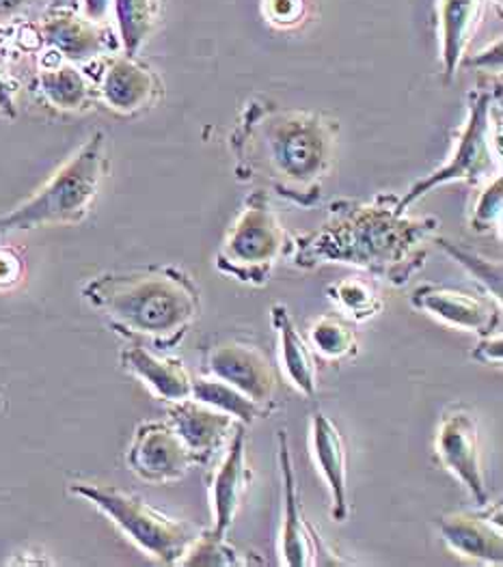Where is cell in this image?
I'll list each match as a JSON object with an SVG mask.
<instances>
[{
  "mask_svg": "<svg viewBox=\"0 0 503 567\" xmlns=\"http://www.w3.org/2000/svg\"><path fill=\"white\" fill-rule=\"evenodd\" d=\"M437 229L432 216H407L396 195H378L370 203L341 199L316 231L294 240L292 261L300 270L343 264L404 287L423 268Z\"/></svg>",
  "mask_w": 503,
  "mask_h": 567,
  "instance_id": "1",
  "label": "cell"
},
{
  "mask_svg": "<svg viewBox=\"0 0 503 567\" xmlns=\"http://www.w3.org/2000/svg\"><path fill=\"white\" fill-rule=\"evenodd\" d=\"M337 123L320 113L249 102L232 134L236 175L300 207L320 199L336 156Z\"/></svg>",
  "mask_w": 503,
  "mask_h": 567,
  "instance_id": "2",
  "label": "cell"
},
{
  "mask_svg": "<svg viewBox=\"0 0 503 567\" xmlns=\"http://www.w3.org/2000/svg\"><path fill=\"white\" fill-rule=\"evenodd\" d=\"M83 298L115 332L158 350L182 343L202 313L199 287L173 266L100 275L84 285Z\"/></svg>",
  "mask_w": 503,
  "mask_h": 567,
  "instance_id": "3",
  "label": "cell"
},
{
  "mask_svg": "<svg viewBox=\"0 0 503 567\" xmlns=\"http://www.w3.org/2000/svg\"><path fill=\"white\" fill-rule=\"evenodd\" d=\"M106 168V136L95 132L33 197L0 214V234L81 223L93 207Z\"/></svg>",
  "mask_w": 503,
  "mask_h": 567,
  "instance_id": "4",
  "label": "cell"
},
{
  "mask_svg": "<svg viewBox=\"0 0 503 567\" xmlns=\"http://www.w3.org/2000/svg\"><path fill=\"white\" fill-rule=\"evenodd\" d=\"M70 492L100 509L132 544L165 566H179L197 537V530L191 525L171 518L136 494L124 489L97 484H72Z\"/></svg>",
  "mask_w": 503,
  "mask_h": 567,
  "instance_id": "5",
  "label": "cell"
},
{
  "mask_svg": "<svg viewBox=\"0 0 503 567\" xmlns=\"http://www.w3.org/2000/svg\"><path fill=\"white\" fill-rule=\"evenodd\" d=\"M288 244V234L273 212L268 195L255 190L218 248L216 268L240 284L264 287Z\"/></svg>",
  "mask_w": 503,
  "mask_h": 567,
  "instance_id": "6",
  "label": "cell"
},
{
  "mask_svg": "<svg viewBox=\"0 0 503 567\" xmlns=\"http://www.w3.org/2000/svg\"><path fill=\"white\" fill-rule=\"evenodd\" d=\"M495 97L491 91H478L471 97L469 117L462 125L456 150L452 158L441 168L425 175L418 184L411 186V190L398 199L400 209H409L413 203L420 202L428 193H432L437 186L466 182V184H480L491 182L500 175V154L495 150Z\"/></svg>",
  "mask_w": 503,
  "mask_h": 567,
  "instance_id": "7",
  "label": "cell"
},
{
  "mask_svg": "<svg viewBox=\"0 0 503 567\" xmlns=\"http://www.w3.org/2000/svg\"><path fill=\"white\" fill-rule=\"evenodd\" d=\"M277 445L284 486V527L279 539L281 564L288 567L346 566V561H341L337 555L333 557V553L322 544L320 535L311 527L302 512L286 430L277 432Z\"/></svg>",
  "mask_w": 503,
  "mask_h": 567,
  "instance_id": "8",
  "label": "cell"
},
{
  "mask_svg": "<svg viewBox=\"0 0 503 567\" xmlns=\"http://www.w3.org/2000/svg\"><path fill=\"white\" fill-rule=\"evenodd\" d=\"M437 457L448 473H452L473 501L484 507L491 503L489 486L482 471L480 432L475 416L464 408H452L443 414L437 430Z\"/></svg>",
  "mask_w": 503,
  "mask_h": 567,
  "instance_id": "9",
  "label": "cell"
},
{
  "mask_svg": "<svg viewBox=\"0 0 503 567\" xmlns=\"http://www.w3.org/2000/svg\"><path fill=\"white\" fill-rule=\"evenodd\" d=\"M127 466L143 482L173 484L184 480L195 462L171 423L147 421L134 432L127 449Z\"/></svg>",
  "mask_w": 503,
  "mask_h": 567,
  "instance_id": "10",
  "label": "cell"
},
{
  "mask_svg": "<svg viewBox=\"0 0 503 567\" xmlns=\"http://www.w3.org/2000/svg\"><path fill=\"white\" fill-rule=\"evenodd\" d=\"M411 305L432 316L434 320L478 337H489L502 332V302L495 298H484L445 285H421L413 296Z\"/></svg>",
  "mask_w": 503,
  "mask_h": 567,
  "instance_id": "11",
  "label": "cell"
},
{
  "mask_svg": "<svg viewBox=\"0 0 503 567\" xmlns=\"http://www.w3.org/2000/svg\"><path fill=\"white\" fill-rule=\"evenodd\" d=\"M204 363L208 375L232 384L268 412L275 410L277 373L259 348L243 341L216 343L206 352Z\"/></svg>",
  "mask_w": 503,
  "mask_h": 567,
  "instance_id": "12",
  "label": "cell"
},
{
  "mask_svg": "<svg viewBox=\"0 0 503 567\" xmlns=\"http://www.w3.org/2000/svg\"><path fill=\"white\" fill-rule=\"evenodd\" d=\"M247 462V425H238L229 439L227 453L211 480L212 530L227 535L252 486Z\"/></svg>",
  "mask_w": 503,
  "mask_h": 567,
  "instance_id": "13",
  "label": "cell"
},
{
  "mask_svg": "<svg viewBox=\"0 0 503 567\" xmlns=\"http://www.w3.org/2000/svg\"><path fill=\"white\" fill-rule=\"evenodd\" d=\"M161 91L163 86L158 76L136 56L127 54L113 56L104 65L97 82L102 102L120 115H134L150 109L158 100Z\"/></svg>",
  "mask_w": 503,
  "mask_h": 567,
  "instance_id": "14",
  "label": "cell"
},
{
  "mask_svg": "<svg viewBox=\"0 0 503 567\" xmlns=\"http://www.w3.org/2000/svg\"><path fill=\"white\" fill-rule=\"evenodd\" d=\"M168 423L191 451L193 462L202 466L229 443L236 430L234 416L193 398L171 405Z\"/></svg>",
  "mask_w": 503,
  "mask_h": 567,
  "instance_id": "15",
  "label": "cell"
},
{
  "mask_svg": "<svg viewBox=\"0 0 503 567\" xmlns=\"http://www.w3.org/2000/svg\"><path fill=\"white\" fill-rule=\"evenodd\" d=\"M441 539L456 555L489 566L503 564L502 507L486 514L459 512L439 518Z\"/></svg>",
  "mask_w": 503,
  "mask_h": 567,
  "instance_id": "16",
  "label": "cell"
},
{
  "mask_svg": "<svg viewBox=\"0 0 503 567\" xmlns=\"http://www.w3.org/2000/svg\"><path fill=\"white\" fill-rule=\"evenodd\" d=\"M309 445H311L314 460L331 492V518L336 523H346L350 514L348 451L339 427L325 412H316L311 416Z\"/></svg>",
  "mask_w": 503,
  "mask_h": 567,
  "instance_id": "17",
  "label": "cell"
},
{
  "mask_svg": "<svg viewBox=\"0 0 503 567\" xmlns=\"http://www.w3.org/2000/svg\"><path fill=\"white\" fill-rule=\"evenodd\" d=\"M40 40L68 63H83L109 50L100 24L70 9H52L40 24Z\"/></svg>",
  "mask_w": 503,
  "mask_h": 567,
  "instance_id": "18",
  "label": "cell"
},
{
  "mask_svg": "<svg viewBox=\"0 0 503 567\" xmlns=\"http://www.w3.org/2000/svg\"><path fill=\"white\" fill-rule=\"evenodd\" d=\"M122 367L138 378L158 400L168 404L191 398L193 378L179 359L158 357L141 343H132L122 350Z\"/></svg>",
  "mask_w": 503,
  "mask_h": 567,
  "instance_id": "19",
  "label": "cell"
},
{
  "mask_svg": "<svg viewBox=\"0 0 503 567\" xmlns=\"http://www.w3.org/2000/svg\"><path fill=\"white\" fill-rule=\"evenodd\" d=\"M270 324L279 339V361L281 369L286 371V378L290 380L294 389L302 393L305 398H316L318 393V363L302 339L300 330L294 324L290 309L281 302L270 307Z\"/></svg>",
  "mask_w": 503,
  "mask_h": 567,
  "instance_id": "20",
  "label": "cell"
},
{
  "mask_svg": "<svg viewBox=\"0 0 503 567\" xmlns=\"http://www.w3.org/2000/svg\"><path fill=\"white\" fill-rule=\"evenodd\" d=\"M50 54L54 56L52 63H45L38 74V89L43 100L57 111H83L93 100V84L74 63L59 59L54 52Z\"/></svg>",
  "mask_w": 503,
  "mask_h": 567,
  "instance_id": "21",
  "label": "cell"
},
{
  "mask_svg": "<svg viewBox=\"0 0 503 567\" xmlns=\"http://www.w3.org/2000/svg\"><path fill=\"white\" fill-rule=\"evenodd\" d=\"M482 0H439L441 54L445 79H452L461 65L464 50L473 38Z\"/></svg>",
  "mask_w": 503,
  "mask_h": 567,
  "instance_id": "22",
  "label": "cell"
},
{
  "mask_svg": "<svg viewBox=\"0 0 503 567\" xmlns=\"http://www.w3.org/2000/svg\"><path fill=\"white\" fill-rule=\"evenodd\" d=\"M191 398L212 405L220 412H227L229 416L238 419L245 425H252L257 419L270 414L266 408L255 404L245 393H240L238 389H234L232 384H227L214 375H202L197 380L193 378Z\"/></svg>",
  "mask_w": 503,
  "mask_h": 567,
  "instance_id": "23",
  "label": "cell"
},
{
  "mask_svg": "<svg viewBox=\"0 0 503 567\" xmlns=\"http://www.w3.org/2000/svg\"><path fill=\"white\" fill-rule=\"evenodd\" d=\"M115 22L124 54L136 56L156 20V0H113Z\"/></svg>",
  "mask_w": 503,
  "mask_h": 567,
  "instance_id": "24",
  "label": "cell"
},
{
  "mask_svg": "<svg viewBox=\"0 0 503 567\" xmlns=\"http://www.w3.org/2000/svg\"><path fill=\"white\" fill-rule=\"evenodd\" d=\"M259 561L247 559L240 550H236L227 535H218L214 530L197 533L195 542L191 544L188 553L179 561V566H206V567H243L255 566Z\"/></svg>",
  "mask_w": 503,
  "mask_h": 567,
  "instance_id": "25",
  "label": "cell"
},
{
  "mask_svg": "<svg viewBox=\"0 0 503 567\" xmlns=\"http://www.w3.org/2000/svg\"><path fill=\"white\" fill-rule=\"evenodd\" d=\"M311 343L329 361H343L359 352L355 328L339 316L318 318V322L311 326Z\"/></svg>",
  "mask_w": 503,
  "mask_h": 567,
  "instance_id": "26",
  "label": "cell"
},
{
  "mask_svg": "<svg viewBox=\"0 0 503 567\" xmlns=\"http://www.w3.org/2000/svg\"><path fill=\"white\" fill-rule=\"evenodd\" d=\"M327 296L331 302L355 322H366L377 318L384 302L377 291L359 279H343L327 287Z\"/></svg>",
  "mask_w": 503,
  "mask_h": 567,
  "instance_id": "27",
  "label": "cell"
},
{
  "mask_svg": "<svg viewBox=\"0 0 503 567\" xmlns=\"http://www.w3.org/2000/svg\"><path fill=\"white\" fill-rule=\"evenodd\" d=\"M437 244L452 257L456 259V264H461L462 268L482 285L489 296H493L497 302H502L503 296V275L502 264L500 261H493V259H486L484 255L471 250V248H464L461 244L450 243L445 238H439Z\"/></svg>",
  "mask_w": 503,
  "mask_h": 567,
  "instance_id": "28",
  "label": "cell"
},
{
  "mask_svg": "<svg viewBox=\"0 0 503 567\" xmlns=\"http://www.w3.org/2000/svg\"><path fill=\"white\" fill-rule=\"evenodd\" d=\"M502 175L489 182V188L480 195L478 205L473 209L471 229L478 234H491L493 229L502 227Z\"/></svg>",
  "mask_w": 503,
  "mask_h": 567,
  "instance_id": "29",
  "label": "cell"
},
{
  "mask_svg": "<svg viewBox=\"0 0 503 567\" xmlns=\"http://www.w3.org/2000/svg\"><path fill=\"white\" fill-rule=\"evenodd\" d=\"M24 277V257L9 246H0V289H11Z\"/></svg>",
  "mask_w": 503,
  "mask_h": 567,
  "instance_id": "30",
  "label": "cell"
},
{
  "mask_svg": "<svg viewBox=\"0 0 503 567\" xmlns=\"http://www.w3.org/2000/svg\"><path fill=\"white\" fill-rule=\"evenodd\" d=\"M18 82L9 74L4 61L0 59V113L7 120H16L18 117Z\"/></svg>",
  "mask_w": 503,
  "mask_h": 567,
  "instance_id": "31",
  "label": "cell"
},
{
  "mask_svg": "<svg viewBox=\"0 0 503 567\" xmlns=\"http://www.w3.org/2000/svg\"><path fill=\"white\" fill-rule=\"evenodd\" d=\"M471 357H473L478 363H484V365H502V332H495V334H489V337H480L478 348L473 350V354H471Z\"/></svg>",
  "mask_w": 503,
  "mask_h": 567,
  "instance_id": "32",
  "label": "cell"
},
{
  "mask_svg": "<svg viewBox=\"0 0 503 567\" xmlns=\"http://www.w3.org/2000/svg\"><path fill=\"white\" fill-rule=\"evenodd\" d=\"M111 9H113V0H81V13L95 24L106 22Z\"/></svg>",
  "mask_w": 503,
  "mask_h": 567,
  "instance_id": "33",
  "label": "cell"
},
{
  "mask_svg": "<svg viewBox=\"0 0 503 567\" xmlns=\"http://www.w3.org/2000/svg\"><path fill=\"white\" fill-rule=\"evenodd\" d=\"M27 4H29V0H0V20L16 16Z\"/></svg>",
  "mask_w": 503,
  "mask_h": 567,
  "instance_id": "34",
  "label": "cell"
},
{
  "mask_svg": "<svg viewBox=\"0 0 503 567\" xmlns=\"http://www.w3.org/2000/svg\"><path fill=\"white\" fill-rule=\"evenodd\" d=\"M4 35H7V29H4V27H2V24H0V40H2V38H4Z\"/></svg>",
  "mask_w": 503,
  "mask_h": 567,
  "instance_id": "35",
  "label": "cell"
},
{
  "mask_svg": "<svg viewBox=\"0 0 503 567\" xmlns=\"http://www.w3.org/2000/svg\"><path fill=\"white\" fill-rule=\"evenodd\" d=\"M2 405H4V402H2V398H0V410H2Z\"/></svg>",
  "mask_w": 503,
  "mask_h": 567,
  "instance_id": "36",
  "label": "cell"
}]
</instances>
